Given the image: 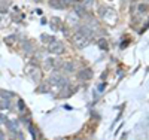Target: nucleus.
I'll list each match as a JSON object with an SVG mask.
<instances>
[{
	"instance_id": "3",
	"label": "nucleus",
	"mask_w": 149,
	"mask_h": 140,
	"mask_svg": "<svg viewBox=\"0 0 149 140\" xmlns=\"http://www.w3.org/2000/svg\"><path fill=\"white\" fill-rule=\"evenodd\" d=\"M48 51L51 54H55V55H60V54H63L64 52V45L58 42V40H54L48 45Z\"/></svg>"
},
{
	"instance_id": "16",
	"label": "nucleus",
	"mask_w": 149,
	"mask_h": 140,
	"mask_svg": "<svg viewBox=\"0 0 149 140\" xmlns=\"http://www.w3.org/2000/svg\"><path fill=\"white\" fill-rule=\"evenodd\" d=\"M9 107V100H2L0 101V109H8Z\"/></svg>"
},
{
	"instance_id": "7",
	"label": "nucleus",
	"mask_w": 149,
	"mask_h": 140,
	"mask_svg": "<svg viewBox=\"0 0 149 140\" xmlns=\"http://www.w3.org/2000/svg\"><path fill=\"white\" fill-rule=\"evenodd\" d=\"M78 78H79L81 81L91 79V78H93V72H91L90 69H82V70H79V73H78Z\"/></svg>"
},
{
	"instance_id": "17",
	"label": "nucleus",
	"mask_w": 149,
	"mask_h": 140,
	"mask_svg": "<svg viewBox=\"0 0 149 140\" xmlns=\"http://www.w3.org/2000/svg\"><path fill=\"white\" fill-rule=\"evenodd\" d=\"M54 66V61L51 60V58H48L46 61H45V69H51Z\"/></svg>"
},
{
	"instance_id": "23",
	"label": "nucleus",
	"mask_w": 149,
	"mask_h": 140,
	"mask_svg": "<svg viewBox=\"0 0 149 140\" xmlns=\"http://www.w3.org/2000/svg\"><path fill=\"white\" fill-rule=\"evenodd\" d=\"M57 140H67V139H61V137H60V139H57Z\"/></svg>"
},
{
	"instance_id": "21",
	"label": "nucleus",
	"mask_w": 149,
	"mask_h": 140,
	"mask_svg": "<svg viewBox=\"0 0 149 140\" xmlns=\"http://www.w3.org/2000/svg\"><path fill=\"white\" fill-rule=\"evenodd\" d=\"M0 140H5V134L2 131H0Z\"/></svg>"
},
{
	"instance_id": "20",
	"label": "nucleus",
	"mask_w": 149,
	"mask_h": 140,
	"mask_svg": "<svg viewBox=\"0 0 149 140\" xmlns=\"http://www.w3.org/2000/svg\"><path fill=\"white\" fill-rule=\"evenodd\" d=\"M58 24H60V20H58V18H54V20H52V27L57 29V27H58Z\"/></svg>"
},
{
	"instance_id": "14",
	"label": "nucleus",
	"mask_w": 149,
	"mask_h": 140,
	"mask_svg": "<svg viewBox=\"0 0 149 140\" xmlns=\"http://www.w3.org/2000/svg\"><path fill=\"white\" fill-rule=\"evenodd\" d=\"M137 9H139L140 14H146V12H148V5L146 3H142V5L137 6Z\"/></svg>"
},
{
	"instance_id": "2",
	"label": "nucleus",
	"mask_w": 149,
	"mask_h": 140,
	"mask_svg": "<svg viewBox=\"0 0 149 140\" xmlns=\"http://www.w3.org/2000/svg\"><path fill=\"white\" fill-rule=\"evenodd\" d=\"M49 84L51 85H55V86H66L67 85V79L64 78L63 75L60 73H52L51 76H49Z\"/></svg>"
},
{
	"instance_id": "19",
	"label": "nucleus",
	"mask_w": 149,
	"mask_h": 140,
	"mask_svg": "<svg viewBox=\"0 0 149 140\" xmlns=\"http://www.w3.org/2000/svg\"><path fill=\"white\" fill-rule=\"evenodd\" d=\"M6 124L8 122V118H6V115H3V113H0V124Z\"/></svg>"
},
{
	"instance_id": "18",
	"label": "nucleus",
	"mask_w": 149,
	"mask_h": 140,
	"mask_svg": "<svg viewBox=\"0 0 149 140\" xmlns=\"http://www.w3.org/2000/svg\"><path fill=\"white\" fill-rule=\"evenodd\" d=\"M24 107H26V106H24V100L19 98V100H18V109H19V110H24Z\"/></svg>"
},
{
	"instance_id": "12",
	"label": "nucleus",
	"mask_w": 149,
	"mask_h": 140,
	"mask_svg": "<svg viewBox=\"0 0 149 140\" xmlns=\"http://www.w3.org/2000/svg\"><path fill=\"white\" fill-rule=\"evenodd\" d=\"M0 97H2V100H10L12 98V93H9V91H0Z\"/></svg>"
},
{
	"instance_id": "4",
	"label": "nucleus",
	"mask_w": 149,
	"mask_h": 140,
	"mask_svg": "<svg viewBox=\"0 0 149 140\" xmlns=\"http://www.w3.org/2000/svg\"><path fill=\"white\" fill-rule=\"evenodd\" d=\"M73 43L76 45V48H79V49H82V48H85L86 45L90 43V40L86 39V37H84V36H81L79 33H76L73 36Z\"/></svg>"
},
{
	"instance_id": "25",
	"label": "nucleus",
	"mask_w": 149,
	"mask_h": 140,
	"mask_svg": "<svg viewBox=\"0 0 149 140\" xmlns=\"http://www.w3.org/2000/svg\"><path fill=\"white\" fill-rule=\"evenodd\" d=\"M10 140H15V139H10Z\"/></svg>"
},
{
	"instance_id": "9",
	"label": "nucleus",
	"mask_w": 149,
	"mask_h": 140,
	"mask_svg": "<svg viewBox=\"0 0 149 140\" xmlns=\"http://www.w3.org/2000/svg\"><path fill=\"white\" fill-rule=\"evenodd\" d=\"M6 125H8V128L12 131V133H17L18 131V124L15 122V121H12V119H8V122H6Z\"/></svg>"
},
{
	"instance_id": "1",
	"label": "nucleus",
	"mask_w": 149,
	"mask_h": 140,
	"mask_svg": "<svg viewBox=\"0 0 149 140\" xmlns=\"http://www.w3.org/2000/svg\"><path fill=\"white\" fill-rule=\"evenodd\" d=\"M100 15L109 24H115V21H116V14H115V10L112 8H102L100 9Z\"/></svg>"
},
{
	"instance_id": "15",
	"label": "nucleus",
	"mask_w": 149,
	"mask_h": 140,
	"mask_svg": "<svg viewBox=\"0 0 149 140\" xmlns=\"http://www.w3.org/2000/svg\"><path fill=\"white\" fill-rule=\"evenodd\" d=\"M5 42H6L8 45H10L12 42H17V36H15V34H12V36H8L6 39H5Z\"/></svg>"
},
{
	"instance_id": "8",
	"label": "nucleus",
	"mask_w": 149,
	"mask_h": 140,
	"mask_svg": "<svg viewBox=\"0 0 149 140\" xmlns=\"http://www.w3.org/2000/svg\"><path fill=\"white\" fill-rule=\"evenodd\" d=\"M66 5H67L66 0H49V6L52 9H63L66 8Z\"/></svg>"
},
{
	"instance_id": "24",
	"label": "nucleus",
	"mask_w": 149,
	"mask_h": 140,
	"mask_svg": "<svg viewBox=\"0 0 149 140\" xmlns=\"http://www.w3.org/2000/svg\"><path fill=\"white\" fill-rule=\"evenodd\" d=\"M145 2H149V0H145Z\"/></svg>"
},
{
	"instance_id": "13",
	"label": "nucleus",
	"mask_w": 149,
	"mask_h": 140,
	"mask_svg": "<svg viewBox=\"0 0 149 140\" xmlns=\"http://www.w3.org/2000/svg\"><path fill=\"white\" fill-rule=\"evenodd\" d=\"M40 39H42V42H48V45L51 43V42H54V40H55L52 36H46V34H42V36H40Z\"/></svg>"
},
{
	"instance_id": "11",
	"label": "nucleus",
	"mask_w": 149,
	"mask_h": 140,
	"mask_svg": "<svg viewBox=\"0 0 149 140\" xmlns=\"http://www.w3.org/2000/svg\"><path fill=\"white\" fill-rule=\"evenodd\" d=\"M98 48L103 49V51H107L109 49V43L106 39H98Z\"/></svg>"
},
{
	"instance_id": "10",
	"label": "nucleus",
	"mask_w": 149,
	"mask_h": 140,
	"mask_svg": "<svg viewBox=\"0 0 149 140\" xmlns=\"http://www.w3.org/2000/svg\"><path fill=\"white\" fill-rule=\"evenodd\" d=\"M63 69H64V72H67V73H72V72H74V64H73L72 61L63 63Z\"/></svg>"
},
{
	"instance_id": "5",
	"label": "nucleus",
	"mask_w": 149,
	"mask_h": 140,
	"mask_svg": "<svg viewBox=\"0 0 149 140\" xmlns=\"http://www.w3.org/2000/svg\"><path fill=\"white\" fill-rule=\"evenodd\" d=\"M27 73H29V76L34 81V82H40V78H42V75H40V70H39V67H36V66H31V67H29V70H27Z\"/></svg>"
},
{
	"instance_id": "22",
	"label": "nucleus",
	"mask_w": 149,
	"mask_h": 140,
	"mask_svg": "<svg viewBox=\"0 0 149 140\" xmlns=\"http://www.w3.org/2000/svg\"><path fill=\"white\" fill-rule=\"evenodd\" d=\"M72 2H82V0H72Z\"/></svg>"
},
{
	"instance_id": "6",
	"label": "nucleus",
	"mask_w": 149,
	"mask_h": 140,
	"mask_svg": "<svg viewBox=\"0 0 149 140\" xmlns=\"http://www.w3.org/2000/svg\"><path fill=\"white\" fill-rule=\"evenodd\" d=\"M76 33H79L81 36L86 37V39H88V40H91V39H93V30H91V29L88 27V25H82V27H79Z\"/></svg>"
}]
</instances>
